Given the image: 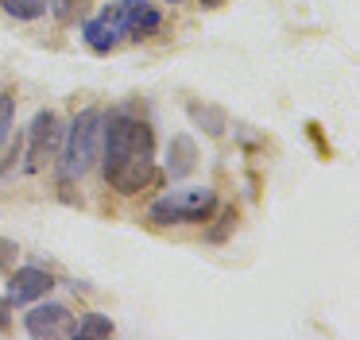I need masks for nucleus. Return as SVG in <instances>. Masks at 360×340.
<instances>
[{
  "label": "nucleus",
  "mask_w": 360,
  "mask_h": 340,
  "mask_svg": "<svg viewBox=\"0 0 360 340\" xmlns=\"http://www.w3.org/2000/svg\"><path fill=\"white\" fill-rule=\"evenodd\" d=\"M58 143H63V128H58V116L51 108H39L32 120V131H27V170H43L47 159H55Z\"/></svg>",
  "instance_id": "5"
},
{
  "label": "nucleus",
  "mask_w": 360,
  "mask_h": 340,
  "mask_svg": "<svg viewBox=\"0 0 360 340\" xmlns=\"http://www.w3.org/2000/svg\"><path fill=\"white\" fill-rule=\"evenodd\" d=\"M101 120L105 116L97 112V108H82V112L74 116V124L66 128L63 143H58L63 147V159H58V178H63V185L78 182V178L94 166L97 147H101Z\"/></svg>",
  "instance_id": "2"
},
{
  "label": "nucleus",
  "mask_w": 360,
  "mask_h": 340,
  "mask_svg": "<svg viewBox=\"0 0 360 340\" xmlns=\"http://www.w3.org/2000/svg\"><path fill=\"white\" fill-rule=\"evenodd\" d=\"M82 35H86V43L94 46L97 54L117 51V43L128 35V31H124V20H120V12H117V4L105 8V12H101V15H94V20H86Z\"/></svg>",
  "instance_id": "6"
},
{
  "label": "nucleus",
  "mask_w": 360,
  "mask_h": 340,
  "mask_svg": "<svg viewBox=\"0 0 360 340\" xmlns=\"http://www.w3.org/2000/svg\"><path fill=\"white\" fill-rule=\"evenodd\" d=\"M24 329L32 332V336H47V340H70L78 336V321H74V313L63 306V301H39V306H32L24 313Z\"/></svg>",
  "instance_id": "4"
},
{
  "label": "nucleus",
  "mask_w": 360,
  "mask_h": 340,
  "mask_svg": "<svg viewBox=\"0 0 360 340\" xmlns=\"http://www.w3.org/2000/svg\"><path fill=\"white\" fill-rule=\"evenodd\" d=\"M225 0H202V8H221Z\"/></svg>",
  "instance_id": "16"
},
{
  "label": "nucleus",
  "mask_w": 360,
  "mask_h": 340,
  "mask_svg": "<svg viewBox=\"0 0 360 340\" xmlns=\"http://www.w3.org/2000/svg\"><path fill=\"white\" fill-rule=\"evenodd\" d=\"M117 12L124 20V31L132 39H148L151 31L163 27V12L151 0H117Z\"/></svg>",
  "instance_id": "7"
},
{
  "label": "nucleus",
  "mask_w": 360,
  "mask_h": 340,
  "mask_svg": "<svg viewBox=\"0 0 360 340\" xmlns=\"http://www.w3.org/2000/svg\"><path fill=\"white\" fill-rule=\"evenodd\" d=\"M47 4L51 0H0L4 15H12V20H39V15H47Z\"/></svg>",
  "instance_id": "10"
},
{
  "label": "nucleus",
  "mask_w": 360,
  "mask_h": 340,
  "mask_svg": "<svg viewBox=\"0 0 360 340\" xmlns=\"http://www.w3.org/2000/svg\"><path fill=\"white\" fill-rule=\"evenodd\" d=\"M217 209V193L210 185H186V190H171L159 201H151L148 221L151 224H202Z\"/></svg>",
  "instance_id": "3"
},
{
  "label": "nucleus",
  "mask_w": 360,
  "mask_h": 340,
  "mask_svg": "<svg viewBox=\"0 0 360 340\" xmlns=\"http://www.w3.org/2000/svg\"><path fill=\"white\" fill-rule=\"evenodd\" d=\"M78 336H112V321L101 313H86L78 321Z\"/></svg>",
  "instance_id": "12"
},
{
  "label": "nucleus",
  "mask_w": 360,
  "mask_h": 340,
  "mask_svg": "<svg viewBox=\"0 0 360 340\" xmlns=\"http://www.w3.org/2000/svg\"><path fill=\"white\" fill-rule=\"evenodd\" d=\"M0 329H8V301H0Z\"/></svg>",
  "instance_id": "15"
},
{
  "label": "nucleus",
  "mask_w": 360,
  "mask_h": 340,
  "mask_svg": "<svg viewBox=\"0 0 360 340\" xmlns=\"http://www.w3.org/2000/svg\"><path fill=\"white\" fill-rule=\"evenodd\" d=\"M12 120H16V97L0 93V147L8 143V136H12Z\"/></svg>",
  "instance_id": "13"
},
{
  "label": "nucleus",
  "mask_w": 360,
  "mask_h": 340,
  "mask_svg": "<svg viewBox=\"0 0 360 340\" xmlns=\"http://www.w3.org/2000/svg\"><path fill=\"white\" fill-rule=\"evenodd\" d=\"M51 286H55V278H51L47 270H39V267H20V270H12V278H8V298L16 301V306H24V301L43 298Z\"/></svg>",
  "instance_id": "8"
},
{
  "label": "nucleus",
  "mask_w": 360,
  "mask_h": 340,
  "mask_svg": "<svg viewBox=\"0 0 360 340\" xmlns=\"http://www.w3.org/2000/svg\"><path fill=\"white\" fill-rule=\"evenodd\" d=\"M171 4H179V0H171Z\"/></svg>",
  "instance_id": "17"
},
{
  "label": "nucleus",
  "mask_w": 360,
  "mask_h": 340,
  "mask_svg": "<svg viewBox=\"0 0 360 340\" xmlns=\"http://www.w3.org/2000/svg\"><path fill=\"white\" fill-rule=\"evenodd\" d=\"M194 166H198L194 139H190V136H174L171 147H167V174H171V178H186Z\"/></svg>",
  "instance_id": "9"
},
{
  "label": "nucleus",
  "mask_w": 360,
  "mask_h": 340,
  "mask_svg": "<svg viewBox=\"0 0 360 340\" xmlns=\"http://www.w3.org/2000/svg\"><path fill=\"white\" fill-rule=\"evenodd\" d=\"M101 166L117 193H140L155 174V136L132 112H109L101 120Z\"/></svg>",
  "instance_id": "1"
},
{
  "label": "nucleus",
  "mask_w": 360,
  "mask_h": 340,
  "mask_svg": "<svg viewBox=\"0 0 360 340\" xmlns=\"http://www.w3.org/2000/svg\"><path fill=\"white\" fill-rule=\"evenodd\" d=\"M12 251H16V244H12V240H0V263H12V259H16Z\"/></svg>",
  "instance_id": "14"
},
{
  "label": "nucleus",
  "mask_w": 360,
  "mask_h": 340,
  "mask_svg": "<svg viewBox=\"0 0 360 340\" xmlns=\"http://www.w3.org/2000/svg\"><path fill=\"white\" fill-rule=\"evenodd\" d=\"M190 120L202 124L210 136H221V131H225V112H217V108H210V105H190Z\"/></svg>",
  "instance_id": "11"
}]
</instances>
